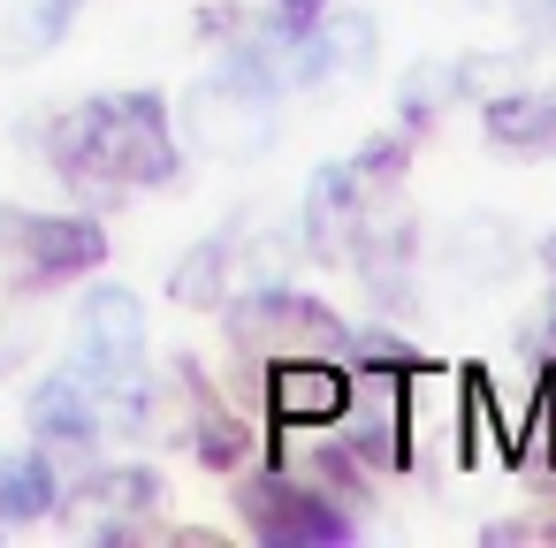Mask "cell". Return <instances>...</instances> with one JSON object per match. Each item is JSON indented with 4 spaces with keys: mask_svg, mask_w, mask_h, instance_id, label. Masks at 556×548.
Returning <instances> with one entry per match:
<instances>
[{
    "mask_svg": "<svg viewBox=\"0 0 556 548\" xmlns=\"http://www.w3.org/2000/svg\"><path fill=\"white\" fill-rule=\"evenodd\" d=\"M176 381H184V404H191V457L206 464V472H237L244 464V449H252V434H244V419L199 381V366H176Z\"/></svg>",
    "mask_w": 556,
    "mask_h": 548,
    "instance_id": "14",
    "label": "cell"
},
{
    "mask_svg": "<svg viewBox=\"0 0 556 548\" xmlns=\"http://www.w3.org/2000/svg\"><path fill=\"white\" fill-rule=\"evenodd\" d=\"M450 77H457V92L495 100V92H518V85H526V54H457Z\"/></svg>",
    "mask_w": 556,
    "mask_h": 548,
    "instance_id": "18",
    "label": "cell"
},
{
    "mask_svg": "<svg viewBox=\"0 0 556 548\" xmlns=\"http://www.w3.org/2000/svg\"><path fill=\"white\" fill-rule=\"evenodd\" d=\"M47 168L92 199V206H115L130 191H161L176 183L184 153H176V130H168V107L161 92H92L77 107H62L47 123Z\"/></svg>",
    "mask_w": 556,
    "mask_h": 548,
    "instance_id": "1",
    "label": "cell"
},
{
    "mask_svg": "<svg viewBox=\"0 0 556 548\" xmlns=\"http://www.w3.org/2000/svg\"><path fill=\"white\" fill-rule=\"evenodd\" d=\"M442 100H457L450 62H419V69L404 77V123H412V130H427V123L442 115Z\"/></svg>",
    "mask_w": 556,
    "mask_h": 548,
    "instance_id": "19",
    "label": "cell"
},
{
    "mask_svg": "<svg viewBox=\"0 0 556 548\" xmlns=\"http://www.w3.org/2000/svg\"><path fill=\"white\" fill-rule=\"evenodd\" d=\"M343 449L351 464H374V472H404L412 464V388L404 373H374V366H351V404H343Z\"/></svg>",
    "mask_w": 556,
    "mask_h": 548,
    "instance_id": "9",
    "label": "cell"
},
{
    "mask_svg": "<svg viewBox=\"0 0 556 548\" xmlns=\"http://www.w3.org/2000/svg\"><path fill=\"white\" fill-rule=\"evenodd\" d=\"M275 9H282V24H313V16L328 9V0H275Z\"/></svg>",
    "mask_w": 556,
    "mask_h": 548,
    "instance_id": "21",
    "label": "cell"
},
{
    "mask_svg": "<svg viewBox=\"0 0 556 548\" xmlns=\"http://www.w3.org/2000/svg\"><path fill=\"white\" fill-rule=\"evenodd\" d=\"M0 533H9V525H0Z\"/></svg>",
    "mask_w": 556,
    "mask_h": 548,
    "instance_id": "26",
    "label": "cell"
},
{
    "mask_svg": "<svg viewBox=\"0 0 556 548\" xmlns=\"http://www.w3.org/2000/svg\"><path fill=\"white\" fill-rule=\"evenodd\" d=\"M480 540H488V548H510V540H556V525H541V518H495Z\"/></svg>",
    "mask_w": 556,
    "mask_h": 548,
    "instance_id": "20",
    "label": "cell"
},
{
    "mask_svg": "<svg viewBox=\"0 0 556 548\" xmlns=\"http://www.w3.org/2000/svg\"><path fill=\"white\" fill-rule=\"evenodd\" d=\"M184 138L222 168H244V161L275 153V138H282V77L252 39H237L184 92Z\"/></svg>",
    "mask_w": 556,
    "mask_h": 548,
    "instance_id": "4",
    "label": "cell"
},
{
    "mask_svg": "<svg viewBox=\"0 0 556 548\" xmlns=\"http://www.w3.org/2000/svg\"><path fill=\"white\" fill-rule=\"evenodd\" d=\"M434 9H472L480 16V9H510V0H434Z\"/></svg>",
    "mask_w": 556,
    "mask_h": 548,
    "instance_id": "23",
    "label": "cell"
},
{
    "mask_svg": "<svg viewBox=\"0 0 556 548\" xmlns=\"http://www.w3.org/2000/svg\"><path fill=\"white\" fill-rule=\"evenodd\" d=\"M229 343L244 358H305V351H343V320L320 297H298L282 282H260L252 297L229 305Z\"/></svg>",
    "mask_w": 556,
    "mask_h": 548,
    "instance_id": "7",
    "label": "cell"
},
{
    "mask_svg": "<svg viewBox=\"0 0 556 548\" xmlns=\"http://www.w3.org/2000/svg\"><path fill=\"white\" fill-rule=\"evenodd\" d=\"M533 16H541V24H548V31H556V0H533Z\"/></svg>",
    "mask_w": 556,
    "mask_h": 548,
    "instance_id": "24",
    "label": "cell"
},
{
    "mask_svg": "<svg viewBox=\"0 0 556 548\" xmlns=\"http://www.w3.org/2000/svg\"><path fill=\"white\" fill-rule=\"evenodd\" d=\"M404 168H412L404 138H374L351 161L320 168L305 183V252L328 267H351L381 229H396L404 221Z\"/></svg>",
    "mask_w": 556,
    "mask_h": 548,
    "instance_id": "3",
    "label": "cell"
},
{
    "mask_svg": "<svg viewBox=\"0 0 556 548\" xmlns=\"http://www.w3.org/2000/svg\"><path fill=\"white\" fill-rule=\"evenodd\" d=\"M541 259H548V290H556V237L541 244ZM548 328H556V297H548Z\"/></svg>",
    "mask_w": 556,
    "mask_h": 548,
    "instance_id": "22",
    "label": "cell"
},
{
    "mask_svg": "<svg viewBox=\"0 0 556 548\" xmlns=\"http://www.w3.org/2000/svg\"><path fill=\"white\" fill-rule=\"evenodd\" d=\"M161 502H168V487H161L153 464H108V472H92V480L70 495L62 525H70L77 540L130 548V540H153V533H161Z\"/></svg>",
    "mask_w": 556,
    "mask_h": 548,
    "instance_id": "8",
    "label": "cell"
},
{
    "mask_svg": "<svg viewBox=\"0 0 556 548\" xmlns=\"http://www.w3.org/2000/svg\"><path fill=\"white\" fill-rule=\"evenodd\" d=\"M480 130H488V153L495 161H533V153H548V138H556V100L548 92H495V100H480Z\"/></svg>",
    "mask_w": 556,
    "mask_h": 548,
    "instance_id": "12",
    "label": "cell"
},
{
    "mask_svg": "<svg viewBox=\"0 0 556 548\" xmlns=\"http://www.w3.org/2000/svg\"><path fill=\"white\" fill-rule=\"evenodd\" d=\"M77 0H0V62H39L62 47Z\"/></svg>",
    "mask_w": 556,
    "mask_h": 548,
    "instance_id": "17",
    "label": "cell"
},
{
    "mask_svg": "<svg viewBox=\"0 0 556 548\" xmlns=\"http://www.w3.org/2000/svg\"><path fill=\"white\" fill-rule=\"evenodd\" d=\"M0 259H9L16 282L54 290L108 259V229L92 214H0Z\"/></svg>",
    "mask_w": 556,
    "mask_h": 548,
    "instance_id": "6",
    "label": "cell"
},
{
    "mask_svg": "<svg viewBox=\"0 0 556 548\" xmlns=\"http://www.w3.org/2000/svg\"><path fill=\"white\" fill-rule=\"evenodd\" d=\"M62 373L92 396L108 434H146L153 426V381H146V305L123 282H92L77 305V335Z\"/></svg>",
    "mask_w": 556,
    "mask_h": 548,
    "instance_id": "2",
    "label": "cell"
},
{
    "mask_svg": "<svg viewBox=\"0 0 556 548\" xmlns=\"http://www.w3.org/2000/svg\"><path fill=\"white\" fill-rule=\"evenodd\" d=\"M24 411H31V434L54 442V449H92V442L108 434L100 411H92V396H85L62 366H54L47 381H31V404H24Z\"/></svg>",
    "mask_w": 556,
    "mask_h": 548,
    "instance_id": "15",
    "label": "cell"
},
{
    "mask_svg": "<svg viewBox=\"0 0 556 548\" xmlns=\"http://www.w3.org/2000/svg\"><path fill=\"white\" fill-rule=\"evenodd\" d=\"M237 510H244V533L252 540H275V548H328V540H358V518L328 495V487H305L290 472H260L237 487Z\"/></svg>",
    "mask_w": 556,
    "mask_h": 548,
    "instance_id": "5",
    "label": "cell"
},
{
    "mask_svg": "<svg viewBox=\"0 0 556 548\" xmlns=\"http://www.w3.org/2000/svg\"><path fill=\"white\" fill-rule=\"evenodd\" d=\"M442 267H450V290H457V297H472V290H495V282L518 267V244H510V229H503L495 214H472V221H457V229H450Z\"/></svg>",
    "mask_w": 556,
    "mask_h": 548,
    "instance_id": "13",
    "label": "cell"
},
{
    "mask_svg": "<svg viewBox=\"0 0 556 548\" xmlns=\"http://www.w3.org/2000/svg\"><path fill=\"white\" fill-rule=\"evenodd\" d=\"M62 510L47 449H0V525H39Z\"/></svg>",
    "mask_w": 556,
    "mask_h": 548,
    "instance_id": "16",
    "label": "cell"
},
{
    "mask_svg": "<svg viewBox=\"0 0 556 548\" xmlns=\"http://www.w3.org/2000/svg\"><path fill=\"white\" fill-rule=\"evenodd\" d=\"M237 267H252L260 282H282V244H267V252H244V221H229L222 237H206V244H191L184 259H176V275H168V297L176 305H222L229 290H237Z\"/></svg>",
    "mask_w": 556,
    "mask_h": 548,
    "instance_id": "10",
    "label": "cell"
},
{
    "mask_svg": "<svg viewBox=\"0 0 556 548\" xmlns=\"http://www.w3.org/2000/svg\"><path fill=\"white\" fill-rule=\"evenodd\" d=\"M548 153H556V138H548Z\"/></svg>",
    "mask_w": 556,
    "mask_h": 548,
    "instance_id": "25",
    "label": "cell"
},
{
    "mask_svg": "<svg viewBox=\"0 0 556 548\" xmlns=\"http://www.w3.org/2000/svg\"><path fill=\"white\" fill-rule=\"evenodd\" d=\"M343 404H351V366H336V351H305V358H275L267 366L275 426H336Z\"/></svg>",
    "mask_w": 556,
    "mask_h": 548,
    "instance_id": "11",
    "label": "cell"
}]
</instances>
